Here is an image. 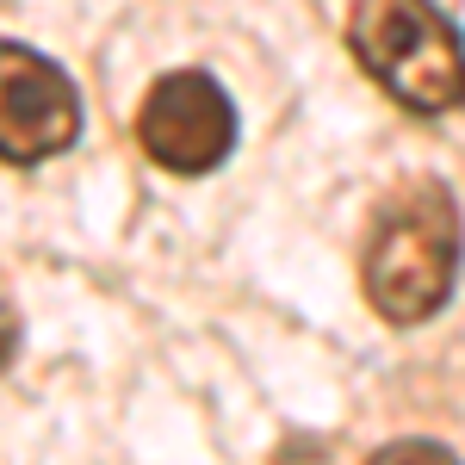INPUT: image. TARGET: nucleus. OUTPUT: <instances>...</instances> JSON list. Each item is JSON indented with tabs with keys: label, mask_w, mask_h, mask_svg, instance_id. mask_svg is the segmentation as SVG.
<instances>
[{
	"label": "nucleus",
	"mask_w": 465,
	"mask_h": 465,
	"mask_svg": "<svg viewBox=\"0 0 465 465\" xmlns=\"http://www.w3.org/2000/svg\"><path fill=\"white\" fill-rule=\"evenodd\" d=\"M460 205L440 180H403L391 199L372 217V236H366V304L397 329H416L429 322L460 280Z\"/></svg>",
	"instance_id": "obj_1"
},
{
	"label": "nucleus",
	"mask_w": 465,
	"mask_h": 465,
	"mask_svg": "<svg viewBox=\"0 0 465 465\" xmlns=\"http://www.w3.org/2000/svg\"><path fill=\"white\" fill-rule=\"evenodd\" d=\"M348 50L397 106L429 118L465 106V37L434 0H354Z\"/></svg>",
	"instance_id": "obj_2"
},
{
	"label": "nucleus",
	"mask_w": 465,
	"mask_h": 465,
	"mask_svg": "<svg viewBox=\"0 0 465 465\" xmlns=\"http://www.w3.org/2000/svg\"><path fill=\"white\" fill-rule=\"evenodd\" d=\"M137 143L168 174H212L236 149V106L205 69H174L143 94Z\"/></svg>",
	"instance_id": "obj_3"
},
{
	"label": "nucleus",
	"mask_w": 465,
	"mask_h": 465,
	"mask_svg": "<svg viewBox=\"0 0 465 465\" xmlns=\"http://www.w3.org/2000/svg\"><path fill=\"white\" fill-rule=\"evenodd\" d=\"M81 137L74 81L32 44H0V162H50Z\"/></svg>",
	"instance_id": "obj_4"
},
{
	"label": "nucleus",
	"mask_w": 465,
	"mask_h": 465,
	"mask_svg": "<svg viewBox=\"0 0 465 465\" xmlns=\"http://www.w3.org/2000/svg\"><path fill=\"white\" fill-rule=\"evenodd\" d=\"M366 465H460V453L453 447H440V440H391V447H379Z\"/></svg>",
	"instance_id": "obj_5"
},
{
	"label": "nucleus",
	"mask_w": 465,
	"mask_h": 465,
	"mask_svg": "<svg viewBox=\"0 0 465 465\" xmlns=\"http://www.w3.org/2000/svg\"><path fill=\"white\" fill-rule=\"evenodd\" d=\"M13 354H19V311H13V298L0 292V372L13 366Z\"/></svg>",
	"instance_id": "obj_6"
}]
</instances>
